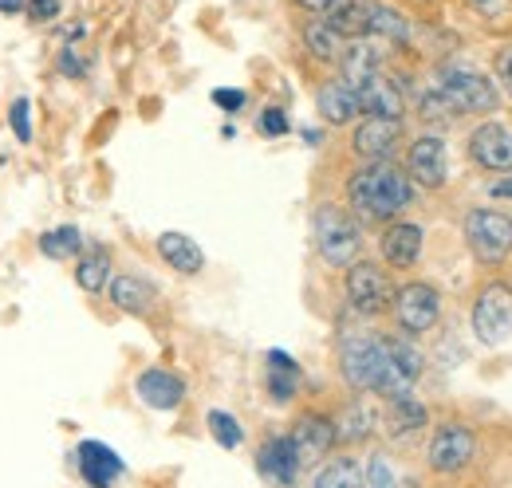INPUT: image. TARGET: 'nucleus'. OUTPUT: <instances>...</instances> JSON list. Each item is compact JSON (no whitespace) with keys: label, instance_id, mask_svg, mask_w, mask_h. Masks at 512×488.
I'll return each instance as SVG.
<instances>
[{"label":"nucleus","instance_id":"e433bc0d","mask_svg":"<svg viewBox=\"0 0 512 488\" xmlns=\"http://www.w3.org/2000/svg\"><path fill=\"white\" fill-rule=\"evenodd\" d=\"M493 79H497V87L512 95V40H505L497 52H493Z\"/></svg>","mask_w":512,"mask_h":488},{"label":"nucleus","instance_id":"7c9ffc66","mask_svg":"<svg viewBox=\"0 0 512 488\" xmlns=\"http://www.w3.org/2000/svg\"><path fill=\"white\" fill-rule=\"evenodd\" d=\"M87 244H83V233L75 229V225H60V229H48L44 237H40V252L48 256V260H75L79 252H83Z\"/></svg>","mask_w":512,"mask_h":488},{"label":"nucleus","instance_id":"2f4dec72","mask_svg":"<svg viewBox=\"0 0 512 488\" xmlns=\"http://www.w3.org/2000/svg\"><path fill=\"white\" fill-rule=\"evenodd\" d=\"M205 429H209V437H213L221 449H241V445H245V426H241V418L229 414V410H209V414H205Z\"/></svg>","mask_w":512,"mask_h":488},{"label":"nucleus","instance_id":"4468645a","mask_svg":"<svg viewBox=\"0 0 512 488\" xmlns=\"http://www.w3.org/2000/svg\"><path fill=\"white\" fill-rule=\"evenodd\" d=\"M256 473L268 481L272 488H296L300 485V473H304V461L284 433H268L260 445H256Z\"/></svg>","mask_w":512,"mask_h":488},{"label":"nucleus","instance_id":"f3484780","mask_svg":"<svg viewBox=\"0 0 512 488\" xmlns=\"http://www.w3.org/2000/svg\"><path fill=\"white\" fill-rule=\"evenodd\" d=\"M430 426H434L430 406L418 394H402V398L383 402V433L390 445H406V441L430 433Z\"/></svg>","mask_w":512,"mask_h":488},{"label":"nucleus","instance_id":"0eeeda50","mask_svg":"<svg viewBox=\"0 0 512 488\" xmlns=\"http://www.w3.org/2000/svg\"><path fill=\"white\" fill-rule=\"evenodd\" d=\"M394 276L383 260H371V256H359L351 268H343V300L347 307L359 315V319H383L390 315L394 304Z\"/></svg>","mask_w":512,"mask_h":488},{"label":"nucleus","instance_id":"39448f33","mask_svg":"<svg viewBox=\"0 0 512 488\" xmlns=\"http://www.w3.org/2000/svg\"><path fill=\"white\" fill-rule=\"evenodd\" d=\"M461 241L469 248L473 264L497 276L512 260V213L497 205H473L461 217Z\"/></svg>","mask_w":512,"mask_h":488},{"label":"nucleus","instance_id":"4c0bfd02","mask_svg":"<svg viewBox=\"0 0 512 488\" xmlns=\"http://www.w3.org/2000/svg\"><path fill=\"white\" fill-rule=\"evenodd\" d=\"M213 103H217L225 115H237V111L249 107V95H245L241 87H217V91H213Z\"/></svg>","mask_w":512,"mask_h":488},{"label":"nucleus","instance_id":"6ab92c4d","mask_svg":"<svg viewBox=\"0 0 512 488\" xmlns=\"http://www.w3.org/2000/svg\"><path fill=\"white\" fill-rule=\"evenodd\" d=\"M75 469H79V477L87 481V488H115L119 477L127 473L123 457H119L111 445H103V441H79V449H75Z\"/></svg>","mask_w":512,"mask_h":488},{"label":"nucleus","instance_id":"bb28decb","mask_svg":"<svg viewBox=\"0 0 512 488\" xmlns=\"http://www.w3.org/2000/svg\"><path fill=\"white\" fill-rule=\"evenodd\" d=\"M300 40H304V52L316 63H335V67H339L343 52H347V40H343L339 32H331V28L323 24V16L320 20H308V24L300 28Z\"/></svg>","mask_w":512,"mask_h":488},{"label":"nucleus","instance_id":"b1692460","mask_svg":"<svg viewBox=\"0 0 512 488\" xmlns=\"http://www.w3.org/2000/svg\"><path fill=\"white\" fill-rule=\"evenodd\" d=\"M115 276V256L107 244H87L79 256H75V284L87 292V296H103L107 284Z\"/></svg>","mask_w":512,"mask_h":488},{"label":"nucleus","instance_id":"cd10ccee","mask_svg":"<svg viewBox=\"0 0 512 488\" xmlns=\"http://www.w3.org/2000/svg\"><path fill=\"white\" fill-rule=\"evenodd\" d=\"M386 339V351H390V363L398 366V374L414 386L418 378H422V370H426V355H422V347H418V339H406V335H383Z\"/></svg>","mask_w":512,"mask_h":488},{"label":"nucleus","instance_id":"7ed1b4c3","mask_svg":"<svg viewBox=\"0 0 512 488\" xmlns=\"http://www.w3.org/2000/svg\"><path fill=\"white\" fill-rule=\"evenodd\" d=\"M430 87L449 103V111L457 119H497L505 91L497 87V79L473 63L442 60L430 71Z\"/></svg>","mask_w":512,"mask_h":488},{"label":"nucleus","instance_id":"f257e3e1","mask_svg":"<svg viewBox=\"0 0 512 488\" xmlns=\"http://www.w3.org/2000/svg\"><path fill=\"white\" fill-rule=\"evenodd\" d=\"M418 185L402 170V162H359L343 178V205L347 213L367 229V225H390L402 221L418 205Z\"/></svg>","mask_w":512,"mask_h":488},{"label":"nucleus","instance_id":"c85d7f7f","mask_svg":"<svg viewBox=\"0 0 512 488\" xmlns=\"http://www.w3.org/2000/svg\"><path fill=\"white\" fill-rule=\"evenodd\" d=\"M402 469L390 449H371L363 457V488H402Z\"/></svg>","mask_w":512,"mask_h":488},{"label":"nucleus","instance_id":"2eb2a0df","mask_svg":"<svg viewBox=\"0 0 512 488\" xmlns=\"http://www.w3.org/2000/svg\"><path fill=\"white\" fill-rule=\"evenodd\" d=\"M426 252V229L418 221H390L379 229V260L390 272H414Z\"/></svg>","mask_w":512,"mask_h":488},{"label":"nucleus","instance_id":"37998d69","mask_svg":"<svg viewBox=\"0 0 512 488\" xmlns=\"http://www.w3.org/2000/svg\"><path fill=\"white\" fill-rule=\"evenodd\" d=\"M422 4H430V0H422Z\"/></svg>","mask_w":512,"mask_h":488},{"label":"nucleus","instance_id":"72a5a7b5","mask_svg":"<svg viewBox=\"0 0 512 488\" xmlns=\"http://www.w3.org/2000/svg\"><path fill=\"white\" fill-rule=\"evenodd\" d=\"M8 126H12L16 142H32V103H28L24 95L12 99V107H8Z\"/></svg>","mask_w":512,"mask_h":488},{"label":"nucleus","instance_id":"1a4fd4ad","mask_svg":"<svg viewBox=\"0 0 512 488\" xmlns=\"http://www.w3.org/2000/svg\"><path fill=\"white\" fill-rule=\"evenodd\" d=\"M469 327L481 347H505L512 339V280L489 276L469 304Z\"/></svg>","mask_w":512,"mask_h":488},{"label":"nucleus","instance_id":"c756f323","mask_svg":"<svg viewBox=\"0 0 512 488\" xmlns=\"http://www.w3.org/2000/svg\"><path fill=\"white\" fill-rule=\"evenodd\" d=\"M367 40H375V44H390V48H406V44H410V20H406L398 8L379 4V12H375V24H371V36H367Z\"/></svg>","mask_w":512,"mask_h":488},{"label":"nucleus","instance_id":"9b49d317","mask_svg":"<svg viewBox=\"0 0 512 488\" xmlns=\"http://www.w3.org/2000/svg\"><path fill=\"white\" fill-rule=\"evenodd\" d=\"M402 170L410 174V182L426 193H442L449 185V142L442 130H422L406 142L402 150Z\"/></svg>","mask_w":512,"mask_h":488},{"label":"nucleus","instance_id":"a19ab883","mask_svg":"<svg viewBox=\"0 0 512 488\" xmlns=\"http://www.w3.org/2000/svg\"><path fill=\"white\" fill-rule=\"evenodd\" d=\"M296 4H300L304 12H327V8L335 4V0H296Z\"/></svg>","mask_w":512,"mask_h":488},{"label":"nucleus","instance_id":"473e14b6","mask_svg":"<svg viewBox=\"0 0 512 488\" xmlns=\"http://www.w3.org/2000/svg\"><path fill=\"white\" fill-rule=\"evenodd\" d=\"M256 130L264 134V138H284L288 130H292V119H288V111L284 107H264L260 115H256Z\"/></svg>","mask_w":512,"mask_h":488},{"label":"nucleus","instance_id":"aec40b11","mask_svg":"<svg viewBox=\"0 0 512 488\" xmlns=\"http://www.w3.org/2000/svg\"><path fill=\"white\" fill-rule=\"evenodd\" d=\"M107 300L119 307L123 315H134V319H150V315L158 311V304H162L158 288H154L146 276H138V272H119V276H111Z\"/></svg>","mask_w":512,"mask_h":488},{"label":"nucleus","instance_id":"6e6552de","mask_svg":"<svg viewBox=\"0 0 512 488\" xmlns=\"http://www.w3.org/2000/svg\"><path fill=\"white\" fill-rule=\"evenodd\" d=\"M442 315H446V296H442V288L434 280H406V284H398L394 304H390V323H394L398 335L422 339V335L438 331Z\"/></svg>","mask_w":512,"mask_h":488},{"label":"nucleus","instance_id":"ddd939ff","mask_svg":"<svg viewBox=\"0 0 512 488\" xmlns=\"http://www.w3.org/2000/svg\"><path fill=\"white\" fill-rule=\"evenodd\" d=\"M288 437L304 461V469H316L323 465L331 453H339V433H335V414L331 410H320V406H308L292 418L288 426Z\"/></svg>","mask_w":512,"mask_h":488},{"label":"nucleus","instance_id":"dca6fc26","mask_svg":"<svg viewBox=\"0 0 512 488\" xmlns=\"http://www.w3.org/2000/svg\"><path fill=\"white\" fill-rule=\"evenodd\" d=\"M335 433H339V449H363L375 441V433H383V410H375L371 398L351 394L339 410H335Z\"/></svg>","mask_w":512,"mask_h":488},{"label":"nucleus","instance_id":"f704fd0d","mask_svg":"<svg viewBox=\"0 0 512 488\" xmlns=\"http://www.w3.org/2000/svg\"><path fill=\"white\" fill-rule=\"evenodd\" d=\"M465 8L473 16H481L485 24H505V20H512V0H465Z\"/></svg>","mask_w":512,"mask_h":488},{"label":"nucleus","instance_id":"9d476101","mask_svg":"<svg viewBox=\"0 0 512 488\" xmlns=\"http://www.w3.org/2000/svg\"><path fill=\"white\" fill-rule=\"evenodd\" d=\"M410 142L406 119H383V115H363L347 134V150L355 162H398Z\"/></svg>","mask_w":512,"mask_h":488},{"label":"nucleus","instance_id":"4be33fe9","mask_svg":"<svg viewBox=\"0 0 512 488\" xmlns=\"http://www.w3.org/2000/svg\"><path fill=\"white\" fill-rule=\"evenodd\" d=\"M316 111H320V119L327 122V126H347V130L363 119L359 95H355L339 75L323 79L320 87H316Z\"/></svg>","mask_w":512,"mask_h":488},{"label":"nucleus","instance_id":"f03ea898","mask_svg":"<svg viewBox=\"0 0 512 488\" xmlns=\"http://www.w3.org/2000/svg\"><path fill=\"white\" fill-rule=\"evenodd\" d=\"M335 370H339L343 386L351 394H363V398L390 402V398L414 394V386L390 363L386 339L379 331H343L335 343Z\"/></svg>","mask_w":512,"mask_h":488},{"label":"nucleus","instance_id":"423d86ee","mask_svg":"<svg viewBox=\"0 0 512 488\" xmlns=\"http://www.w3.org/2000/svg\"><path fill=\"white\" fill-rule=\"evenodd\" d=\"M312 244L327 268H351L363 256V225L339 201H320L312 209Z\"/></svg>","mask_w":512,"mask_h":488},{"label":"nucleus","instance_id":"a211bd4d","mask_svg":"<svg viewBox=\"0 0 512 488\" xmlns=\"http://www.w3.org/2000/svg\"><path fill=\"white\" fill-rule=\"evenodd\" d=\"M134 394H138L142 406H150L158 414H174L186 402V378L166 370V366H146L134 378Z\"/></svg>","mask_w":512,"mask_h":488},{"label":"nucleus","instance_id":"f8f14e48","mask_svg":"<svg viewBox=\"0 0 512 488\" xmlns=\"http://www.w3.org/2000/svg\"><path fill=\"white\" fill-rule=\"evenodd\" d=\"M465 158L481 174H493V178L512 174V126L501 115L497 119H481L465 138Z\"/></svg>","mask_w":512,"mask_h":488},{"label":"nucleus","instance_id":"5701e85b","mask_svg":"<svg viewBox=\"0 0 512 488\" xmlns=\"http://www.w3.org/2000/svg\"><path fill=\"white\" fill-rule=\"evenodd\" d=\"M375 12H379V0H335L323 12V24L331 32H339L347 44H355V40H367L371 36Z\"/></svg>","mask_w":512,"mask_h":488},{"label":"nucleus","instance_id":"412c9836","mask_svg":"<svg viewBox=\"0 0 512 488\" xmlns=\"http://www.w3.org/2000/svg\"><path fill=\"white\" fill-rule=\"evenodd\" d=\"M304 370L288 351H264V394L272 406H292L300 398Z\"/></svg>","mask_w":512,"mask_h":488},{"label":"nucleus","instance_id":"79ce46f5","mask_svg":"<svg viewBox=\"0 0 512 488\" xmlns=\"http://www.w3.org/2000/svg\"><path fill=\"white\" fill-rule=\"evenodd\" d=\"M28 8V0H0V12L4 16H16V12H24Z\"/></svg>","mask_w":512,"mask_h":488},{"label":"nucleus","instance_id":"393cba45","mask_svg":"<svg viewBox=\"0 0 512 488\" xmlns=\"http://www.w3.org/2000/svg\"><path fill=\"white\" fill-rule=\"evenodd\" d=\"M158 256L178 272V276H201L205 272V252H201V244L193 241L190 233H178V229H170V233H162L158 241Z\"/></svg>","mask_w":512,"mask_h":488},{"label":"nucleus","instance_id":"58836bf2","mask_svg":"<svg viewBox=\"0 0 512 488\" xmlns=\"http://www.w3.org/2000/svg\"><path fill=\"white\" fill-rule=\"evenodd\" d=\"M60 12H64V0H28V16L36 24H52Z\"/></svg>","mask_w":512,"mask_h":488},{"label":"nucleus","instance_id":"20e7f679","mask_svg":"<svg viewBox=\"0 0 512 488\" xmlns=\"http://www.w3.org/2000/svg\"><path fill=\"white\" fill-rule=\"evenodd\" d=\"M477 461H481V433L469 418L446 414L430 426L422 445V465L434 481H461L477 469Z\"/></svg>","mask_w":512,"mask_h":488},{"label":"nucleus","instance_id":"ea45409f","mask_svg":"<svg viewBox=\"0 0 512 488\" xmlns=\"http://www.w3.org/2000/svg\"><path fill=\"white\" fill-rule=\"evenodd\" d=\"M489 197H497V201L512 205V174H505V178H493V182H489Z\"/></svg>","mask_w":512,"mask_h":488},{"label":"nucleus","instance_id":"a878e982","mask_svg":"<svg viewBox=\"0 0 512 488\" xmlns=\"http://www.w3.org/2000/svg\"><path fill=\"white\" fill-rule=\"evenodd\" d=\"M312 488H363V461L355 453H331L323 465H316Z\"/></svg>","mask_w":512,"mask_h":488},{"label":"nucleus","instance_id":"c9c22d12","mask_svg":"<svg viewBox=\"0 0 512 488\" xmlns=\"http://www.w3.org/2000/svg\"><path fill=\"white\" fill-rule=\"evenodd\" d=\"M56 67H60V75H67V79H83V75H87V67H91V60L83 56V48L67 44V48H60V60H56Z\"/></svg>","mask_w":512,"mask_h":488}]
</instances>
